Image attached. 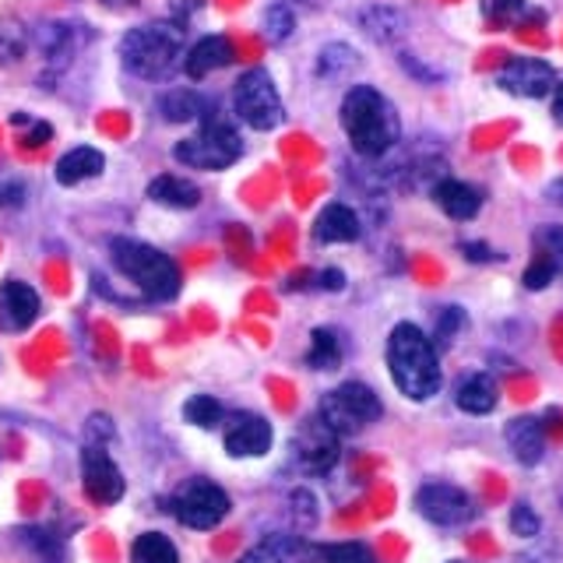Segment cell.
Wrapping results in <instances>:
<instances>
[{
  "instance_id": "cell-1",
  "label": "cell",
  "mask_w": 563,
  "mask_h": 563,
  "mask_svg": "<svg viewBox=\"0 0 563 563\" xmlns=\"http://www.w3.org/2000/svg\"><path fill=\"white\" fill-rule=\"evenodd\" d=\"M342 128L356 155L377 158L387 148H395L401 123L395 106L387 102L374 85H352L342 99Z\"/></svg>"
},
{
  "instance_id": "cell-2",
  "label": "cell",
  "mask_w": 563,
  "mask_h": 563,
  "mask_svg": "<svg viewBox=\"0 0 563 563\" xmlns=\"http://www.w3.org/2000/svg\"><path fill=\"white\" fill-rule=\"evenodd\" d=\"M387 369L398 391L409 401H430L440 391V360L437 345L416 324H395L387 339Z\"/></svg>"
},
{
  "instance_id": "cell-3",
  "label": "cell",
  "mask_w": 563,
  "mask_h": 563,
  "mask_svg": "<svg viewBox=\"0 0 563 563\" xmlns=\"http://www.w3.org/2000/svg\"><path fill=\"white\" fill-rule=\"evenodd\" d=\"M110 261L123 278H131L141 292H145L148 299H158V303L173 299L184 286V275H180V268H176V261L163 251H155V246L141 243V240L113 236L110 240Z\"/></svg>"
},
{
  "instance_id": "cell-4",
  "label": "cell",
  "mask_w": 563,
  "mask_h": 563,
  "mask_svg": "<svg viewBox=\"0 0 563 563\" xmlns=\"http://www.w3.org/2000/svg\"><path fill=\"white\" fill-rule=\"evenodd\" d=\"M184 57V25L155 22L137 25L120 40V60L134 78L163 81L176 70V60Z\"/></svg>"
},
{
  "instance_id": "cell-5",
  "label": "cell",
  "mask_w": 563,
  "mask_h": 563,
  "mask_svg": "<svg viewBox=\"0 0 563 563\" xmlns=\"http://www.w3.org/2000/svg\"><path fill=\"white\" fill-rule=\"evenodd\" d=\"M243 155V141L233 128V120L219 113L216 106L208 102V110L201 113V131L194 137H184L173 145V158L190 169H229Z\"/></svg>"
},
{
  "instance_id": "cell-6",
  "label": "cell",
  "mask_w": 563,
  "mask_h": 563,
  "mask_svg": "<svg viewBox=\"0 0 563 563\" xmlns=\"http://www.w3.org/2000/svg\"><path fill=\"white\" fill-rule=\"evenodd\" d=\"M380 412H384V405L374 395V387H366L360 380H345L321 398V412L317 416H321L339 437H352L366 430L369 422H377Z\"/></svg>"
},
{
  "instance_id": "cell-7",
  "label": "cell",
  "mask_w": 563,
  "mask_h": 563,
  "mask_svg": "<svg viewBox=\"0 0 563 563\" xmlns=\"http://www.w3.org/2000/svg\"><path fill=\"white\" fill-rule=\"evenodd\" d=\"M233 110L246 128H254V131H275L278 123L286 120V106H282L278 88L264 67H254L236 78Z\"/></svg>"
},
{
  "instance_id": "cell-8",
  "label": "cell",
  "mask_w": 563,
  "mask_h": 563,
  "mask_svg": "<svg viewBox=\"0 0 563 563\" xmlns=\"http://www.w3.org/2000/svg\"><path fill=\"white\" fill-rule=\"evenodd\" d=\"M169 510H173L176 521L194 528V532H208V528H216L229 515V497H225V489L216 483L190 479L173 493Z\"/></svg>"
},
{
  "instance_id": "cell-9",
  "label": "cell",
  "mask_w": 563,
  "mask_h": 563,
  "mask_svg": "<svg viewBox=\"0 0 563 563\" xmlns=\"http://www.w3.org/2000/svg\"><path fill=\"white\" fill-rule=\"evenodd\" d=\"M339 433H334L321 416L307 419L299 433L292 437V457L296 465L310 475H324L334 462H339Z\"/></svg>"
},
{
  "instance_id": "cell-10",
  "label": "cell",
  "mask_w": 563,
  "mask_h": 563,
  "mask_svg": "<svg viewBox=\"0 0 563 563\" xmlns=\"http://www.w3.org/2000/svg\"><path fill=\"white\" fill-rule=\"evenodd\" d=\"M81 483H85V497L92 504H102V507L117 504L123 497V489H128L117 462L102 444L81 448Z\"/></svg>"
},
{
  "instance_id": "cell-11",
  "label": "cell",
  "mask_w": 563,
  "mask_h": 563,
  "mask_svg": "<svg viewBox=\"0 0 563 563\" xmlns=\"http://www.w3.org/2000/svg\"><path fill=\"white\" fill-rule=\"evenodd\" d=\"M416 510L427 521L433 525H465L475 515V504L462 486H451V483H427L416 489Z\"/></svg>"
},
{
  "instance_id": "cell-12",
  "label": "cell",
  "mask_w": 563,
  "mask_h": 563,
  "mask_svg": "<svg viewBox=\"0 0 563 563\" xmlns=\"http://www.w3.org/2000/svg\"><path fill=\"white\" fill-rule=\"evenodd\" d=\"M497 85L504 92L521 96V99H545L556 88V70L536 57H515L504 64Z\"/></svg>"
},
{
  "instance_id": "cell-13",
  "label": "cell",
  "mask_w": 563,
  "mask_h": 563,
  "mask_svg": "<svg viewBox=\"0 0 563 563\" xmlns=\"http://www.w3.org/2000/svg\"><path fill=\"white\" fill-rule=\"evenodd\" d=\"M275 430L257 412H236L225 427V451L233 457H261L272 451Z\"/></svg>"
},
{
  "instance_id": "cell-14",
  "label": "cell",
  "mask_w": 563,
  "mask_h": 563,
  "mask_svg": "<svg viewBox=\"0 0 563 563\" xmlns=\"http://www.w3.org/2000/svg\"><path fill=\"white\" fill-rule=\"evenodd\" d=\"M43 303H40V292H35L29 282H18L8 278L0 286V328L4 331H25L35 324Z\"/></svg>"
},
{
  "instance_id": "cell-15",
  "label": "cell",
  "mask_w": 563,
  "mask_h": 563,
  "mask_svg": "<svg viewBox=\"0 0 563 563\" xmlns=\"http://www.w3.org/2000/svg\"><path fill=\"white\" fill-rule=\"evenodd\" d=\"M233 57H236V49L229 35H205V40H198L184 53V75L190 81H205L208 75H216V70L233 64Z\"/></svg>"
},
{
  "instance_id": "cell-16",
  "label": "cell",
  "mask_w": 563,
  "mask_h": 563,
  "mask_svg": "<svg viewBox=\"0 0 563 563\" xmlns=\"http://www.w3.org/2000/svg\"><path fill=\"white\" fill-rule=\"evenodd\" d=\"M504 437H507L510 454H515L521 465H539L542 462V454H545V430H542V422L536 416L510 419Z\"/></svg>"
},
{
  "instance_id": "cell-17",
  "label": "cell",
  "mask_w": 563,
  "mask_h": 563,
  "mask_svg": "<svg viewBox=\"0 0 563 563\" xmlns=\"http://www.w3.org/2000/svg\"><path fill=\"white\" fill-rule=\"evenodd\" d=\"M360 233H363L360 216L342 201L324 205L321 216L313 222V240H321V243H352V240H360Z\"/></svg>"
},
{
  "instance_id": "cell-18",
  "label": "cell",
  "mask_w": 563,
  "mask_h": 563,
  "mask_svg": "<svg viewBox=\"0 0 563 563\" xmlns=\"http://www.w3.org/2000/svg\"><path fill=\"white\" fill-rule=\"evenodd\" d=\"M433 201H437V208L444 211L448 219H454V222H468V219L479 216V208H483L479 190L468 187V184H462V180H451V176L433 187Z\"/></svg>"
},
{
  "instance_id": "cell-19",
  "label": "cell",
  "mask_w": 563,
  "mask_h": 563,
  "mask_svg": "<svg viewBox=\"0 0 563 563\" xmlns=\"http://www.w3.org/2000/svg\"><path fill=\"white\" fill-rule=\"evenodd\" d=\"M310 550L303 545L299 536H286V532H275L268 539H261L254 550H246L236 563H303Z\"/></svg>"
},
{
  "instance_id": "cell-20",
  "label": "cell",
  "mask_w": 563,
  "mask_h": 563,
  "mask_svg": "<svg viewBox=\"0 0 563 563\" xmlns=\"http://www.w3.org/2000/svg\"><path fill=\"white\" fill-rule=\"evenodd\" d=\"M457 409L468 412V416H489L493 409H497L500 401V391H497V380H493L489 374H472L465 377L462 384H457Z\"/></svg>"
},
{
  "instance_id": "cell-21",
  "label": "cell",
  "mask_w": 563,
  "mask_h": 563,
  "mask_svg": "<svg viewBox=\"0 0 563 563\" xmlns=\"http://www.w3.org/2000/svg\"><path fill=\"white\" fill-rule=\"evenodd\" d=\"M106 169V158L99 148H88V145H78L70 148L67 155H60L57 163V184L60 187H78L85 180H92V176H99Z\"/></svg>"
},
{
  "instance_id": "cell-22",
  "label": "cell",
  "mask_w": 563,
  "mask_h": 563,
  "mask_svg": "<svg viewBox=\"0 0 563 563\" xmlns=\"http://www.w3.org/2000/svg\"><path fill=\"white\" fill-rule=\"evenodd\" d=\"M148 198H152L155 205H163V208L187 211V208H198L201 190L194 187L190 180H184V176L163 173V176H155V180L148 184Z\"/></svg>"
},
{
  "instance_id": "cell-23",
  "label": "cell",
  "mask_w": 563,
  "mask_h": 563,
  "mask_svg": "<svg viewBox=\"0 0 563 563\" xmlns=\"http://www.w3.org/2000/svg\"><path fill=\"white\" fill-rule=\"evenodd\" d=\"M208 110V99L194 88H169V92L158 99V113L169 123H187V120H201Z\"/></svg>"
},
{
  "instance_id": "cell-24",
  "label": "cell",
  "mask_w": 563,
  "mask_h": 563,
  "mask_svg": "<svg viewBox=\"0 0 563 563\" xmlns=\"http://www.w3.org/2000/svg\"><path fill=\"white\" fill-rule=\"evenodd\" d=\"M131 563H180V553L169 536L163 532H145L131 545Z\"/></svg>"
},
{
  "instance_id": "cell-25",
  "label": "cell",
  "mask_w": 563,
  "mask_h": 563,
  "mask_svg": "<svg viewBox=\"0 0 563 563\" xmlns=\"http://www.w3.org/2000/svg\"><path fill=\"white\" fill-rule=\"evenodd\" d=\"M18 539L29 545V553L35 556V563H67V545H64V539L46 532V528H22V532H18Z\"/></svg>"
},
{
  "instance_id": "cell-26",
  "label": "cell",
  "mask_w": 563,
  "mask_h": 563,
  "mask_svg": "<svg viewBox=\"0 0 563 563\" xmlns=\"http://www.w3.org/2000/svg\"><path fill=\"white\" fill-rule=\"evenodd\" d=\"M360 25L374 35L377 43H391L401 35V25H405V18L395 11V8H366L360 14Z\"/></svg>"
},
{
  "instance_id": "cell-27",
  "label": "cell",
  "mask_w": 563,
  "mask_h": 563,
  "mask_svg": "<svg viewBox=\"0 0 563 563\" xmlns=\"http://www.w3.org/2000/svg\"><path fill=\"white\" fill-rule=\"evenodd\" d=\"M317 563H377L374 550L366 542H324L310 550Z\"/></svg>"
},
{
  "instance_id": "cell-28",
  "label": "cell",
  "mask_w": 563,
  "mask_h": 563,
  "mask_svg": "<svg viewBox=\"0 0 563 563\" xmlns=\"http://www.w3.org/2000/svg\"><path fill=\"white\" fill-rule=\"evenodd\" d=\"M342 360V342L339 334H334L331 328H317L310 334V352H307V363L313 369H334Z\"/></svg>"
},
{
  "instance_id": "cell-29",
  "label": "cell",
  "mask_w": 563,
  "mask_h": 563,
  "mask_svg": "<svg viewBox=\"0 0 563 563\" xmlns=\"http://www.w3.org/2000/svg\"><path fill=\"white\" fill-rule=\"evenodd\" d=\"M184 419L190 422V427H198V430H216L219 422H225V409H222V401H219V398H211V395H194V398H187V405H184Z\"/></svg>"
},
{
  "instance_id": "cell-30",
  "label": "cell",
  "mask_w": 563,
  "mask_h": 563,
  "mask_svg": "<svg viewBox=\"0 0 563 563\" xmlns=\"http://www.w3.org/2000/svg\"><path fill=\"white\" fill-rule=\"evenodd\" d=\"M356 64H360L356 49L345 46V43H331V46L321 49V57H317V75H321V78H342Z\"/></svg>"
},
{
  "instance_id": "cell-31",
  "label": "cell",
  "mask_w": 563,
  "mask_h": 563,
  "mask_svg": "<svg viewBox=\"0 0 563 563\" xmlns=\"http://www.w3.org/2000/svg\"><path fill=\"white\" fill-rule=\"evenodd\" d=\"M25 49H29V32L11 22V18H4L0 22V67H11L25 57Z\"/></svg>"
},
{
  "instance_id": "cell-32",
  "label": "cell",
  "mask_w": 563,
  "mask_h": 563,
  "mask_svg": "<svg viewBox=\"0 0 563 563\" xmlns=\"http://www.w3.org/2000/svg\"><path fill=\"white\" fill-rule=\"evenodd\" d=\"M296 32V14L289 4H268V11H264V35H268L272 43H286L289 35Z\"/></svg>"
},
{
  "instance_id": "cell-33",
  "label": "cell",
  "mask_w": 563,
  "mask_h": 563,
  "mask_svg": "<svg viewBox=\"0 0 563 563\" xmlns=\"http://www.w3.org/2000/svg\"><path fill=\"white\" fill-rule=\"evenodd\" d=\"M556 278V257L550 254H539L525 272V289H545L550 282Z\"/></svg>"
},
{
  "instance_id": "cell-34",
  "label": "cell",
  "mask_w": 563,
  "mask_h": 563,
  "mask_svg": "<svg viewBox=\"0 0 563 563\" xmlns=\"http://www.w3.org/2000/svg\"><path fill=\"white\" fill-rule=\"evenodd\" d=\"M510 528H515V536H521V539H532V536H539L542 521H539V515H536V507H528V504H515V510H510Z\"/></svg>"
},
{
  "instance_id": "cell-35",
  "label": "cell",
  "mask_w": 563,
  "mask_h": 563,
  "mask_svg": "<svg viewBox=\"0 0 563 563\" xmlns=\"http://www.w3.org/2000/svg\"><path fill=\"white\" fill-rule=\"evenodd\" d=\"M521 8H525V0H483V14L493 25H507L510 18L521 14Z\"/></svg>"
},
{
  "instance_id": "cell-36",
  "label": "cell",
  "mask_w": 563,
  "mask_h": 563,
  "mask_svg": "<svg viewBox=\"0 0 563 563\" xmlns=\"http://www.w3.org/2000/svg\"><path fill=\"white\" fill-rule=\"evenodd\" d=\"M462 324H465L462 307H444V313H440V321H437V342L448 345L454 334L462 331Z\"/></svg>"
},
{
  "instance_id": "cell-37",
  "label": "cell",
  "mask_w": 563,
  "mask_h": 563,
  "mask_svg": "<svg viewBox=\"0 0 563 563\" xmlns=\"http://www.w3.org/2000/svg\"><path fill=\"white\" fill-rule=\"evenodd\" d=\"M539 243H542V254L563 257V225H545L539 233Z\"/></svg>"
},
{
  "instance_id": "cell-38",
  "label": "cell",
  "mask_w": 563,
  "mask_h": 563,
  "mask_svg": "<svg viewBox=\"0 0 563 563\" xmlns=\"http://www.w3.org/2000/svg\"><path fill=\"white\" fill-rule=\"evenodd\" d=\"M25 201V187L11 180V184H0V208H18Z\"/></svg>"
},
{
  "instance_id": "cell-39",
  "label": "cell",
  "mask_w": 563,
  "mask_h": 563,
  "mask_svg": "<svg viewBox=\"0 0 563 563\" xmlns=\"http://www.w3.org/2000/svg\"><path fill=\"white\" fill-rule=\"evenodd\" d=\"M317 286L328 289V292H342L345 289V275L339 268H328V272L317 275Z\"/></svg>"
},
{
  "instance_id": "cell-40",
  "label": "cell",
  "mask_w": 563,
  "mask_h": 563,
  "mask_svg": "<svg viewBox=\"0 0 563 563\" xmlns=\"http://www.w3.org/2000/svg\"><path fill=\"white\" fill-rule=\"evenodd\" d=\"M462 251H465L468 261H493V257H497L486 243H462Z\"/></svg>"
},
{
  "instance_id": "cell-41",
  "label": "cell",
  "mask_w": 563,
  "mask_h": 563,
  "mask_svg": "<svg viewBox=\"0 0 563 563\" xmlns=\"http://www.w3.org/2000/svg\"><path fill=\"white\" fill-rule=\"evenodd\" d=\"M556 92V99H553V117H556V123H563V81L553 88Z\"/></svg>"
},
{
  "instance_id": "cell-42",
  "label": "cell",
  "mask_w": 563,
  "mask_h": 563,
  "mask_svg": "<svg viewBox=\"0 0 563 563\" xmlns=\"http://www.w3.org/2000/svg\"><path fill=\"white\" fill-rule=\"evenodd\" d=\"M102 4H106V8H134L137 0H102Z\"/></svg>"
},
{
  "instance_id": "cell-43",
  "label": "cell",
  "mask_w": 563,
  "mask_h": 563,
  "mask_svg": "<svg viewBox=\"0 0 563 563\" xmlns=\"http://www.w3.org/2000/svg\"><path fill=\"white\" fill-rule=\"evenodd\" d=\"M451 563H465V560H451Z\"/></svg>"
}]
</instances>
